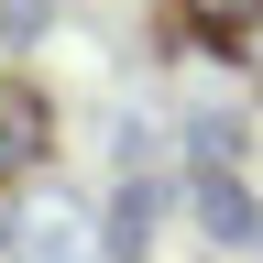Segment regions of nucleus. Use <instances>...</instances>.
Listing matches in <instances>:
<instances>
[{"label": "nucleus", "instance_id": "obj_4", "mask_svg": "<svg viewBox=\"0 0 263 263\" xmlns=\"http://www.w3.org/2000/svg\"><path fill=\"white\" fill-rule=\"evenodd\" d=\"M143 241H154V186L121 176V197H110V252H143Z\"/></svg>", "mask_w": 263, "mask_h": 263}, {"label": "nucleus", "instance_id": "obj_6", "mask_svg": "<svg viewBox=\"0 0 263 263\" xmlns=\"http://www.w3.org/2000/svg\"><path fill=\"white\" fill-rule=\"evenodd\" d=\"M33 22H44V0H0V44H22Z\"/></svg>", "mask_w": 263, "mask_h": 263}, {"label": "nucleus", "instance_id": "obj_2", "mask_svg": "<svg viewBox=\"0 0 263 263\" xmlns=\"http://www.w3.org/2000/svg\"><path fill=\"white\" fill-rule=\"evenodd\" d=\"M44 164V99L33 88H0V186Z\"/></svg>", "mask_w": 263, "mask_h": 263}, {"label": "nucleus", "instance_id": "obj_3", "mask_svg": "<svg viewBox=\"0 0 263 263\" xmlns=\"http://www.w3.org/2000/svg\"><path fill=\"white\" fill-rule=\"evenodd\" d=\"M252 11H263V0H164V22H176L186 44H241Z\"/></svg>", "mask_w": 263, "mask_h": 263}, {"label": "nucleus", "instance_id": "obj_1", "mask_svg": "<svg viewBox=\"0 0 263 263\" xmlns=\"http://www.w3.org/2000/svg\"><path fill=\"white\" fill-rule=\"evenodd\" d=\"M197 230H209V241H263V197L241 186V164H197Z\"/></svg>", "mask_w": 263, "mask_h": 263}, {"label": "nucleus", "instance_id": "obj_5", "mask_svg": "<svg viewBox=\"0 0 263 263\" xmlns=\"http://www.w3.org/2000/svg\"><path fill=\"white\" fill-rule=\"evenodd\" d=\"M197 132V164H241V121H186Z\"/></svg>", "mask_w": 263, "mask_h": 263}]
</instances>
